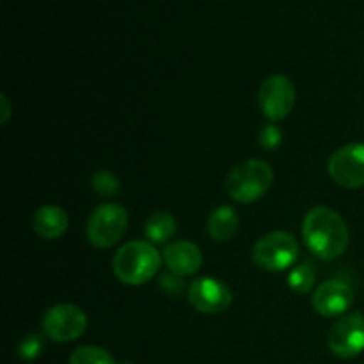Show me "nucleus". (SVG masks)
<instances>
[{"mask_svg": "<svg viewBox=\"0 0 364 364\" xmlns=\"http://www.w3.org/2000/svg\"><path fill=\"white\" fill-rule=\"evenodd\" d=\"M302 238L320 259H336L347 251L350 233L343 217L327 206H315L302 223Z\"/></svg>", "mask_w": 364, "mask_h": 364, "instance_id": "f257e3e1", "label": "nucleus"}, {"mask_svg": "<svg viewBox=\"0 0 364 364\" xmlns=\"http://www.w3.org/2000/svg\"><path fill=\"white\" fill-rule=\"evenodd\" d=\"M162 259V255L151 242L130 240L114 255L112 270L123 284L141 287L156 276Z\"/></svg>", "mask_w": 364, "mask_h": 364, "instance_id": "f03ea898", "label": "nucleus"}, {"mask_svg": "<svg viewBox=\"0 0 364 364\" xmlns=\"http://www.w3.org/2000/svg\"><path fill=\"white\" fill-rule=\"evenodd\" d=\"M274 183V171L270 164L259 159H249L237 164L226 178V192L233 201L251 205L259 201Z\"/></svg>", "mask_w": 364, "mask_h": 364, "instance_id": "7ed1b4c3", "label": "nucleus"}, {"mask_svg": "<svg viewBox=\"0 0 364 364\" xmlns=\"http://www.w3.org/2000/svg\"><path fill=\"white\" fill-rule=\"evenodd\" d=\"M252 262L267 272H283L297 265L299 244L287 231H272L252 245Z\"/></svg>", "mask_w": 364, "mask_h": 364, "instance_id": "20e7f679", "label": "nucleus"}, {"mask_svg": "<svg viewBox=\"0 0 364 364\" xmlns=\"http://www.w3.org/2000/svg\"><path fill=\"white\" fill-rule=\"evenodd\" d=\"M128 228V212L117 203H103L87 219V238L96 249H110L123 238Z\"/></svg>", "mask_w": 364, "mask_h": 364, "instance_id": "39448f33", "label": "nucleus"}, {"mask_svg": "<svg viewBox=\"0 0 364 364\" xmlns=\"http://www.w3.org/2000/svg\"><path fill=\"white\" fill-rule=\"evenodd\" d=\"M297 91L294 82L284 75H270L259 85L258 105L270 123L287 119L295 107Z\"/></svg>", "mask_w": 364, "mask_h": 364, "instance_id": "423d86ee", "label": "nucleus"}, {"mask_svg": "<svg viewBox=\"0 0 364 364\" xmlns=\"http://www.w3.org/2000/svg\"><path fill=\"white\" fill-rule=\"evenodd\" d=\"M43 333L57 343L78 340L87 329V315L75 304H55L41 318Z\"/></svg>", "mask_w": 364, "mask_h": 364, "instance_id": "0eeeda50", "label": "nucleus"}, {"mask_svg": "<svg viewBox=\"0 0 364 364\" xmlns=\"http://www.w3.org/2000/svg\"><path fill=\"white\" fill-rule=\"evenodd\" d=\"M329 176L343 188L364 187V144L350 142L331 155L327 164Z\"/></svg>", "mask_w": 364, "mask_h": 364, "instance_id": "6e6552de", "label": "nucleus"}, {"mask_svg": "<svg viewBox=\"0 0 364 364\" xmlns=\"http://www.w3.org/2000/svg\"><path fill=\"white\" fill-rule=\"evenodd\" d=\"M329 350L340 359L358 358L364 352V316L361 313L341 316L327 336Z\"/></svg>", "mask_w": 364, "mask_h": 364, "instance_id": "1a4fd4ad", "label": "nucleus"}, {"mask_svg": "<svg viewBox=\"0 0 364 364\" xmlns=\"http://www.w3.org/2000/svg\"><path fill=\"white\" fill-rule=\"evenodd\" d=\"M187 299L196 311L203 315H219L233 302L230 287L215 277H199L192 281L187 290Z\"/></svg>", "mask_w": 364, "mask_h": 364, "instance_id": "9d476101", "label": "nucleus"}, {"mask_svg": "<svg viewBox=\"0 0 364 364\" xmlns=\"http://www.w3.org/2000/svg\"><path fill=\"white\" fill-rule=\"evenodd\" d=\"M354 302V291L340 279H329L320 284L311 297V306L320 316L334 318L350 309Z\"/></svg>", "mask_w": 364, "mask_h": 364, "instance_id": "9b49d317", "label": "nucleus"}, {"mask_svg": "<svg viewBox=\"0 0 364 364\" xmlns=\"http://www.w3.org/2000/svg\"><path fill=\"white\" fill-rule=\"evenodd\" d=\"M162 258L171 274L178 277L192 276L203 267L201 249L188 240H178L167 245L162 252Z\"/></svg>", "mask_w": 364, "mask_h": 364, "instance_id": "f8f14e48", "label": "nucleus"}, {"mask_svg": "<svg viewBox=\"0 0 364 364\" xmlns=\"http://www.w3.org/2000/svg\"><path fill=\"white\" fill-rule=\"evenodd\" d=\"M68 213L60 206L46 205L34 212L32 217V230L45 240H57L68 231Z\"/></svg>", "mask_w": 364, "mask_h": 364, "instance_id": "ddd939ff", "label": "nucleus"}, {"mask_svg": "<svg viewBox=\"0 0 364 364\" xmlns=\"http://www.w3.org/2000/svg\"><path fill=\"white\" fill-rule=\"evenodd\" d=\"M208 235L217 242H228L238 233V228H240V219H238L237 210L231 208V206H219V208L213 210L208 217Z\"/></svg>", "mask_w": 364, "mask_h": 364, "instance_id": "4468645a", "label": "nucleus"}, {"mask_svg": "<svg viewBox=\"0 0 364 364\" xmlns=\"http://www.w3.org/2000/svg\"><path fill=\"white\" fill-rule=\"evenodd\" d=\"M176 233V219L167 212H153L144 223V235L151 244H166Z\"/></svg>", "mask_w": 364, "mask_h": 364, "instance_id": "2eb2a0df", "label": "nucleus"}, {"mask_svg": "<svg viewBox=\"0 0 364 364\" xmlns=\"http://www.w3.org/2000/svg\"><path fill=\"white\" fill-rule=\"evenodd\" d=\"M316 274L313 270L311 265L308 263H297V265L291 267L290 274H288V287L291 291L299 295H306L311 291V288L315 287Z\"/></svg>", "mask_w": 364, "mask_h": 364, "instance_id": "dca6fc26", "label": "nucleus"}, {"mask_svg": "<svg viewBox=\"0 0 364 364\" xmlns=\"http://www.w3.org/2000/svg\"><path fill=\"white\" fill-rule=\"evenodd\" d=\"M70 364H116V359L105 348L85 345L73 350L70 355Z\"/></svg>", "mask_w": 364, "mask_h": 364, "instance_id": "f3484780", "label": "nucleus"}, {"mask_svg": "<svg viewBox=\"0 0 364 364\" xmlns=\"http://www.w3.org/2000/svg\"><path fill=\"white\" fill-rule=\"evenodd\" d=\"M92 191L100 196V198H114V196L119 194L121 183L117 180L116 174H112L110 171L100 169L92 174L91 178Z\"/></svg>", "mask_w": 364, "mask_h": 364, "instance_id": "a211bd4d", "label": "nucleus"}, {"mask_svg": "<svg viewBox=\"0 0 364 364\" xmlns=\"http://www.w3.org/2000/svg\"><path fill=\"white\" fill-rule=\"evenodd\" d=\"M45 338L41 336V334H27V336L21 338V341L18 343V348H16V354L18 358L21 359V361L25 363H31L34 361V359H38L39 355L45 352Z\"/></svg>", "mask_w": 364, "mask_h": 364, "instance_id": "6ab92c4d", "label": "nucleus"}, {"mask_svg": "<svg viewBox=\"0 0 364 364\" xmlns=\"http://www.w3.org/2000/svg\"><path fill=\"white\" fill-rule=\"evenodd\" d=\"M258 139H259L258 141L259 146H262L263 149L272 151V149L279 148L281 142H283V130H281L276 123H269L259 130Z\"/></svg>", "mask_w": 364, "mask_h": 364, "instance_id": "aec40b11", "label": "nucleus"}, {"mask_svg": "<svg viewBox=\"0 0 364 364\" xmlns=\"http://www.w3.org/2000/svg\"><path fill=\"white\" fill-rule=\"evenodd\" d=\"M0 102H2V105H4V112H2V123L6 124L7 121H9V116H11V112H9V102H7V96H6V95H2V96H0Z\"/></svg>", "mask_w": 364, "mask_h": 364, "instance_id": "412c9836", "label": "nucleus"}, {"mask_svg": "<svg viewBox=\"0 0 364 364\" xmlns=\"http://www.w3.org/2000/svg\"><path fill=\"white\" fill-rule=\"evenodd\" d=\"M121 364H134V363H121Z\"/></svg>", "mask_w": 364, "mask_h": 364, "instance_id": "4be33fe9", "label": "nucleus"}]
</instances>
